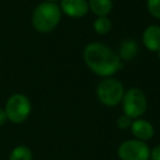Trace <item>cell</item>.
<instances>
[{
	"instance_id": "1",
	"label": "cell",
	"mask_w": 160,
	"mask_h": 160,
	"mask_svg": "<svg viewBox=\"0 0 160 160\" xmlns=\"http://www.w3.org/2000/svg\"><path fill=\"white\" fill-rule=\"evenodd\" d=\"M83 60L96 75L109 78L122 68L120 56L103 43H89L83 49Z\"/></svg>"
},
{
	"instance_id": "2",
	"label": "cell",
	"mask_w": 160,
	"mask_h": 160,
	"mask_svg": "<svg viewBox=\"0 0 160 160\" xmlns=\"http://www.w3.org/2000/svg\"><path fill=\"white\" fill-rule=\"evenodd\" d=\"M62 10L56 2L44 1L35 7L32 14V25L40 33H48L57 28L62 19Z\"/></svg>"
},
{
	"instance_id": "3",
	"label": "cell",
	"mask_w": 160,
	"mask_h": 160,
	"mask_svg": "<svg viewBox=\"0 0 160 160\" xmlns=\"http://www.w3.org/2000/svg\"><path fill=\"white\" fill-rule=\"evenodd\" d=\"M3 110L10 122L13 124H22L31 114V101L25 94L14 93L7 100Z\"/></svg>"
},
{
	"instance_id": "4",
	"label": "cell",
	"mask_w": 160,
	"mask_h": 160,
	"mask_svg": "<svg viewBox=\"0 0 160 160\" xmlns=\"http://www.w3.org/2000/svg\"><path fill=\"white\" fill-rule=\"evenodd\" d=\"M124 93L122 82L114 78H105L97 87V97L105 107H116L122 102Z\"/></svg>"
},
{
	"instance_id": "5",
	"label": "cell",
	"mask_w": 160,
	"mask_h": 160,
	"mask_svg": "<svg viewBox=\"0 0 160 160\" xmlns=\"http://www.w3.org/2000/svg\"><path fill=\"white\" fill-rule=\"evenodd\" d=\"M147 98L138 88H131L125 91L122 99L123 114L129 116L132 120L140 118L147 110Z\"/></svg>"
},
{
	"instance_id": "6",
	"label": "cell",
	"mask_w": 160,
	"mask_h": 160,
	"mask_svg": "<svg viewBox=\"0 0 160 160\" xmlns=\"http://www.w3.org/2000/svg\"><path fill=\"white\" fill-rule=\"evenodd\" d=\"M150 147L138 139H127L118 148V156L121 160H149Z\"/></svg>"
},
{
	"instance_id": "7",
	"label": "cell",
	"mask_w": 160,
	"mask_h": 160,
	"mask_svg": "<svg viewBox=\"0 0 160 160\" xmlns=\"http://www.w3.org/2000/svg\"><path fill=\"white\" fill-rule=\"evenodd\" d=\"M59 7L69 18H83L89 12L88 0H60Z\"/></svg>"
},
{
	"instance_id": "8",
	"label": "cell",
	"mask_w": 160,
	"mask_h": 160,
	"mask_svg": "<svg viewBox=\"0 0 160 160\" xmlns=\"http://www.w3.org/2000/svg\"><path fill=\"white\" fill-rule=\"evenodd\" d=\"M131 132L135 139L142 140V142H148L155 135V128L149 121L144 118H136L133 120L131 125Z\"/></svg>"
},
{
	"instance_id": "9",
	"label": "cell",
	"mask_w": 160,
	"mask_h": 160,
	"mask_svg": "<svg viewBox=\"0 0 160 160\" xmlns=\"http://www.w3.org/2000/svg\"><path fill=\"white\" fill-rule=\"evenodd\" d=\"M142 43L145 47L150 52L160 51V27L159 25H149L142 33Z\"/></svg>"
},
{
	"instance_id": "10",
	"label": "cell",
	"mask_w": 160,
	"mask_h": 160,
	"mask_svg": "<svg viewBox=\"0 0 160 160\" xmlns=\"http://www.w3.org/2000/svg\"><path fill=\"white\" fill-rule=\"evenodd\" d=\"M138 52H139V46H138L137 42L132 38H126L124 40L120 45V49H118V54L121 60H132L137 56Z\"/></svg>"
},
{
	"instance_id": "11",
	"label": "cell",
	"mask_w": 160,
	"mask_h": 160,
	"mask_svg": "<svg viewBox=\"0 0 160 160\" xmlns=\"http://www.w3.org/2000/svg\"><path fill=\"white\" fill-rule=\"evenodd\" d=\"M89 10L97 17H107L113 8L112 0H88Z\"/></svg>"
},
{
	"instance_id": "12",
	"label": "cell",
	"mask_w": 160,
	"mask_h": 160,
	"mask_svg": "<svg viewBox=\"0 0 160 160\" xmlns=\"http://www.w3.org/2000/svg\"><path fill=\"white\" fill-rule=\"evenodd\" d=\"M8 160H33V152L28 146L19 145L11 150Z\"/></svg>"
},
{
	"instance_id": "13",
	"label": "cell",
	"mask_w": 160,
	"mask_h": 160,
	"mask_svg": "<svg viewBox=\"0 0 160 160\" xmlns=\"http://www.w3.org/2000/svg\"><path fill=\"white\" fill-rule=\"evenodd\" d=\"M112 22L108 17H98L93 22V30L100 35H105L111 31Z\"/></svg>"
},
{
	"instance_id": "14",
	"label": "cell",
	"mask_w": 160,
	"mask_h": 160,
	"mask_svg": "<svg viewBox=\"0 0 160 160\" xmlns=\"http://www.w3.org/2000/svg\"><path fill=\"white\" fill-rule=\"evenodd\" d=\"M147 9L153 18L160 20V0H147Z\"/></svg>"
},
{
	"instance_id": "15",
	"label": "cell",
	"mask_w": 160,
	"mask_h": 160,
	"mask_svg": "<svg viewBox=\"0 0 160 160\" xmlns=\"http://www.w3.org/2000/svg\"><path fill=\"white\" fill-rule=\"evenodd\" d=\"M132 122H133V120H132L129 116L125 115V114H122V115L118 118V121H116V124H118V128L124 131V129L131 128Z\"/></svg>"
},
{
	"instance_id": "16",
	"label": "cell",
	"mask_w": 160,
	"mask_h": 160,
	"mask_svg": "<svg viewBox=\"0 0 160 160\" xmlns=\"http://www.w3.org/2000/svg\"><path fill=\"white\" fill-rule=\"evenodd\" d=\"M150 160H160V144L150 150Z\"/></svg>"
},
{
	"instance_id": "17",
	"label": "cell",
	"mask_w": 160,
	"mask_h": 160,
	"mask_svg": "<svg viewBox=\"0 0 160 160\" xmlns=\"http://www.w3.org/2000/svg\"><path fill=\"white\" fill-rule=\"evenodd\" d=\"M8 121L7 118V115H6V112L3 109H1L0 108V127L2 126V125H5V123Z\"/></svg>"
},
{
	"instance_id": "18",
	"label": "cell",
	"mask_w": 160,
	"mask_h": 160,
	"mask_svg": "<svg viewBox=\"0 0 160 160\" xmlns=\"http://www.w3.org/2000/svg\"><path fill=\"white\" fill-rule=\"evenodd\" d=\"M46 1H49V2H57L58 0H46Z\"/></svg>"
},
{
	"instance_id": "19",
	"label": "cell",
	"mask_w": 160,
	"mask_h": 160,
	"mask_svg": "<svg viewBox=\"0 0 160 160\" xmlns=\"http://www.w3.org/2000/svg\"><path fill=\"white\" fill-rule=\"evenodd\" d=\"M157 55H158V59L160 60V51H158V52H157Z\"/></svg>"
},
{
	"instance_id": "20",
	"label": "cell",
	"mask_w": 160,
	"mask_h": 160,
	"mask_svg": "<svg viewBox=\"0 0 160 160\" xmlns=\"http://www.w3.org/2000/svg\"><path fill=\"white\" fill-rule=\"evenodd\" d=\"M149 160H150V159H149Z\"/></svg>"
}]
</instances>
